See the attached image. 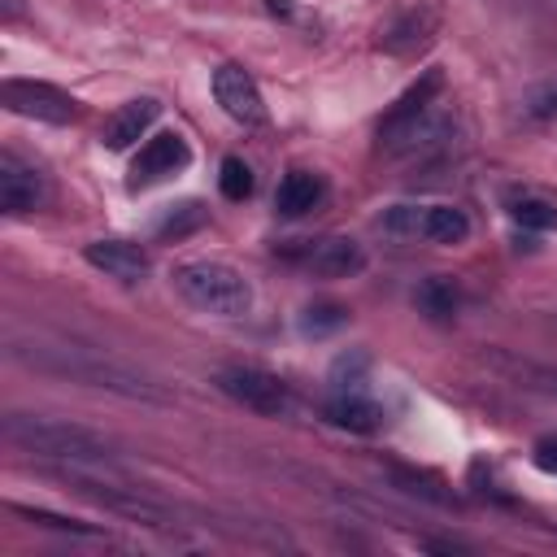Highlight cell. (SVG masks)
I'll return each instance as SVG.
<instances>
[{
    "label": "cell",
    "instance_id": "6da1fadb",
    "mask_svg": "<svg viewBox=\"0 0 557 557\" xmlns=\"http://www.w3.org/2000/svg\"><path fill=\"white\" fill-rule=\"evenodd\" d=\"M9 357L22 361V366H30V370L70 379V383H87V387L117 392V396H126V400L170 405V392H165L161 383H152L148 374H139V370H131L126 361L104 357V352H96V348L48 344V339H13V344H9Z\"/></svg>",
    "mask_w": 557,
    "mask_h": 557
},
{
    "label": "cell",
    "instance_id": "7a4b0ae2",
    "mask_svg": "<svg viewBox=\"0 0 557 557\" xmlns=\"http://www.w3.org/2000/svg\"><path fill=\"white\" fill-rule=\"evenodd\" d=\"M0 435L22 448V453H35V457H48V461H70V466H109L117 453L113 444L91 431V426H78V422H65V418H39V413H9L0 422Z\"/></svg>",
    "mask_w": 557,
    "mask_h": 557
},
{
    "label": "cell",
    "instance_id": "3957f363",
    "mask_svg": "<svg viewBox=\"0 0 557 557\" xmlns=\"http://www.w3.org/2000/svg\"><path fill=\"white\" fill-rule=\"evenodd\" d=\"M174 292L200 309V313H218V318H239L252 309V283L244 278V270L226 265V261H187L174 270Z\"/></svg>",
    "mask_w": 557,
    "mask_h": 557
},
{
    "label": "cell",
    "instance_id": "277c9868",
    "mask_svg": "<svg viewBox=\"0 0 557 557\" xmlns=\"http://www.w3.org/2000/svg\"><path fill=\"white\" fill-rule=\"evenodd\" d=\"M61 483H65L74 496H83V500H91V505H100V509H109V513H117V518H131V522H144V527H174V522H178V513H174L161 496H152V492H144V487L113 483V479L83 474V466H70V470L61 474Z\"/></svg>",
    "mask_w": 557,
    "mask_h": 557
},
{
    "label": "cell",
    "instance_id": "5b68a950",
    "mask_svg": "<svg viewBox=\"0 0 557 557\" xmlns=\"http://www.w3.org/2000/svg\"><path fill=\"white\" fill-rule=\"evenodd\" d=\"M213 383H218V392H222L226 400H235V405H244V409H252V413H261V418H283V413H292V405H296L292 387H287L278 374L261 370V366H244V361L222 366V370L213 374Z\"/></svg>",
    "mask_w": 557,
    "mask_h": 557
},
{
    "label": "cell",
    "instance_id": "8992f818",
    "mask_svg": "<svg viewBox=\"0 0 557 557\" xmlns=\"http://www.w3.org/2000/svg\"><path fill=\"white\" fill-rule=\"evenodd\" d=\"M383 231L426 244H461L470 235V218L457 205H392Z\"/></svg>",
    "mask_w": 557,
    "mask_h": 557
},
{
    "label": "cell",
    "instance_id": "52a82bcc",
    "mask_svg": "<svg viewBox=\"0 0 557 557\" xmlns=\"http://www.w3.org/2000/svg\"><path fill=\"white\" fill-rule=\"evenodd\" d=\"M0 104L17 117H35V122H52V126H65L74 122L78 113V100L52 83H39V78H4L0 83Z\"/></svg>",
    "mask_w": 557,
    "mask_h": 557
},
{
    "label": "cell",
    "instance_id": "ba28073f",
    "mask_svg": "<svg viewBox=\"0 0 557 557\" xmlns=\"http://www.w3.org/2000/svg\"><path fill=\"white\" fill-rule=\"evenodd\" d=\"M187 165H191V148H187V139L174 135V131H161V135L144 139L139 152L131 157L126 187H131V191L157 187V183H165L170 174H178V170H187Z\"/></svg>",
    "mask_w": 557,
    "mask_h": 557
},
{
    "label": "cell",
    "instance_id": "9c48e42d",
    "mask_svg": "<svg viewBox=\"0 0 557 557\" xmlns=\"http://www.w3.org/2000/svg\"><path fill=\"white\" fill-rule=\"evenodd\" d=\"M292 261H300L309 274L318 278H352L366 270V248L348 235H318V239H300V248H287Z\"/></svg>",
    "mask_w": 557,
    "mask_h": 557
},
{
    "label": "cell",
    "instance_id": "30bf717a",
    "mask_svg": "<svg viewBox=\"0 0 557 557\" xmlns=\"http://www.w3.org/2000/svg\"><path fill=\"white\" fill-rule=\"evenodd\" d=\"M213 100L222 104V113L239 126H261L265 122V100L261 87L252 83V74L244 65H218L213 70Z\"/></svg>",
    "mask_w": 557,
    "mask_h": 557
},
{
    "label": "cell",
    "instance_id": "8fae6325",
    "mask_svg": "<svg viewBox=\"0 0 557 557\" xmlns=\"http://www.w3.org/2000/svg\"><path fill=\"white\" fill-rule=\"evenodd\" d=\"M83 261H87L91 270H100L104 278H117V283H126V287L144 283L148 270H152L148 252H144L139 244H131V239H91V244L83 248Z\"/></svg>",
    "mask_w": 557,
    "mask_h": 557
},
{
    "label": "cell",
    "instance_id": "7c38bea8",
    "mask_svg": "<svg viewBox=\"0 0 557 557\" xmlns=\"http://www.w3.org/2000/svg\"><path fill=\"white\" fill-rule=\"evenodd\" d=\"M39 205H44V174L4 148L0 152V209L9 218H17V213H30Z\"/></svg>",
    "mask_w": 557,
    "mask_h": 557
},
{
    "label": "cell",
    "instance_id": "4fadbf2b",
    "mask_svg": "<svg viewBox=\"0 0 557 557\" xmlns=\"http://www.w3.org/2000/svg\"><path fill=\"white\" fill-rule=\"evenodd\" d=\"M440 91H444V70H422V74L396 96V104L383 113V122H379V139L405 131V126L418 122L426 109H435V104H440Z\"/></svg>",
    "mask_w": 557,
    "mask_h": 557
},
{
    "label": "cell",
    "instance_id": "5bb4252c",
    "mask_svg": "<svg viewBox=\"0 0 557 557\" xmlns=\"http://www.w3.org/2000/svg\"><path fill=\"white\" fill-rule=\"evenodd\" d=\"M157 113H161V104H157L152 96L126 100L122 109H113V113L104 117V126H100V144H104L109 152L131 148L135 139H144V135H148V126L157 122Z\"/></svg>",
    "mask_w": 557,
    "mask_h": 557
},
{
    "label": "cell",
    "instance_id": "9a60e30c",
    "mask_svg": "<svg viewBox=\"0 0 557 557\" xmlns=\"http://www.w3.org/2000/svg\"><path fill=\"white\" fill-rule=\"evenodd\" d=\"M483 366L492 374L509 379L513 387H527V392H540V396H557V366H544V361H531V357H518V352H505V348H487Z\"/></svg>",
    "mask_w": 557,
    "mask_h": 557
},
{
    "label": "cell",
    "instance_id": "2e32d148",
    "mask_svg": "<svg viewBox=\"0 0 557 557\" xmlns=\"http://www.w3.org/2000/svg\"><path fill=\"white\" fill-rule=\"evenodd\" d=\"M326 422L339 426V431H357V435H370L383 426V405L370 396V392H331L326 405H322Z\"/></svg>",
    "mask_w": 557,
    "mask_h": 557
},
{
    "label": "cell",
    "instance_id": "e0dca14e",
    "mask_svg": "<svg viewBox=\"0 0 557 557\" xmlns=\"http://www.w3.org/2000/svg\"><path fill=\"white\" fill-rule=\"evenodd\" d=\"M322 200H326V178L318 170H287L283 183H278V191H274V209L283 218H305Z\"/></svg>",
    "mask_w": 557,
    "mask_h": 557
},
{
    "label": "cell",
    "instance_id": "ac0fdd59",
    "mask_svg": "<svg viewBox=\"0 0 557 557\" xmlns=\"http://www.w3.org/2000/svg\"><path fill=\"white\" fill-rule=\"evenodd\" d=\"M505 213L522 231H553L557 226V196L548 187H509L505 191Z\"/></svg>",
    "mask_w": 557,
    "mask_h": 557
},
{
    "label": "cell",
    "instance_id": "d6986e66",
    "mask_svg": "<svg viewBox=\"0 0 557 557\" xmlns=\"http://www.w3.org/2000/svg\"><path fill=\"white\" fill-rule=\"evenodd\" d=\"M431 30H435L431 13L409 9V13H400L396 22H387V26L379 30V44H383L387 52H396V57H409V52H418V48L431 39Z\"/></svg>",
    "mask_w": 557,
    "mask_h": 557
},
{
    "label": "cell",
    "instance_id": "ffe728a7",
    "mask_svg": "<svg viewBox=\"0 0 557 557\" xmlns=\"http://www.w3.org/2000/svg\"><path fill=\"white\" fill-rule=\"evenodd\" d=\"M413 305H418L431 322H448V318L461 309V292H457V283H453V278L431 274V278H422V283H418Z\"/></svg>",
    "mask_w": 557,
    "mask_h": 557
},
{
    "label": "cell",
    "instance_id": "44dd1931",
    "mask_svg": "<svg viewBox=\"0 0 557 557\" xmlns=\"http://www.w3.org/2000/svg\"><path fill=\"white\" fill-rule=\"evenodd\" d=\"M344 322H348V305H339V300H313V305L300 309L296 331H300L305 339H326V335H335Z\"/></svg>",
    "mask_w": 557,
    "mask_h": 557
},
{
    "label": "cell",
    "instance_id": "7402d4cb",
    "mask_svg": "<svg viewBox=\"0 0 557 557\" xmlns=\"http://www.w3.org/2000/svg\"><path fill=\"white\" fill-rule=\"evenodd\" d=\"M387 474H392V483H396L400 492L422 496L426 505H457V496L444 487V479H435V474H426V470H413V466H387Z\"/></svg>",
    "mask_w": 557,
    "mask_h": 557
},
{
    "label": "cell",
    "instance_id": "603a6c76",
    "mask_svg": "<svg viewBox=\"0 0 557 557\" xmlns=\"http://www.w3.org/2000/svg\"><path fill=\"white\" fill-rule=\"evenodd\" d=\"M331 392H370V357L361 348H348L331 366Z\"/></svg>",
    "mask_w": 557,
    "mask_h": 557
},
{
    "label": "cell",
    "instance_id": "cb8c5ba5",
    "mask_svg": "<svg viewBox=\"0 0 557 557\" xmlns=\"http://www.w3.org/2000/svg\"><path fill=\"white\" fill-rule=\"evenodd\" d=\"M205 218H209V209H205L200 200H183V205H174V209L157 222V235H161V239H183V235L200 231Z\"/></svg>",
    "mask_w": 557,
    "mask_h": 557
},
{
    "label": "cell",
    "instance_id": "d4e9b609",
    "mask_svg": "<svg viewBox=\"0 0 557 557\" xmlns=\"http://www.w3.org/2000/svg\"><path fill=\"white\" fill-rule=\"evenodd\" d=\"M518 113H522V122H553L557 117V78L527 87L518 100Z\"/></svg>",
    "mask_w": 557,
    "mask_h": 557
},
{
    "label": "cell",
    "instance_id": "484cf974",
    "mask_svg": "<svg viewBox=\"0 0 557 557\" xmlns=\"http://www.w3.org/2000/svg\"><path fill=\"white\" fill-rule=\"evenodd\" d=\"M218 187H222L226 200H248L252 187H257V178H252V170H248L244 157H226L222 161V174H218Z\"/></svg>",
    "mask_w": 557,
    "mask_h": 557
},
{
    "label": "cell",
    "instance_id": "4316f807",
    "mask_svg": "<svg viewBox=\"0 0 557 557\" xmlns=\"http://www.w3.org/2000/svg\"><path fill=\"white\" fill-rule=\"evenodd\" d=\"M13 513L30 518L35 527H52V531H70V535H96V527L74 522V518H57V513H48V509H26V505H13Z\"/></svg>",
    "mask_w": 557,
    "mask_h": 557
},
{
    "label": "cell",
    "instance_id": "83f0119b",
    "mask_svg": "<svg viewBox=\"0 0 557 557\" xmlns=\"http://www.w3.org/2000/svg\"><path fill=\"white\" fill-rule=\"evenodd\" d=\"M531 457H535V466H540V470L557 474V435H544V440H535Z\"/></svg>",
    "mask_w": 557,
    "mask_h": 557
},
{
    "label": "cell",
    "instance_id": "f1b7e54d",
    "mask_svg": "<svg viewBox=\"0 0 557 557\" xmlns=\"http://www.w3.org/2000/svg\"><path fill=\"white\" fill-rule=\"evenodd\" d=\"M265 9H270L274 17H292V0H265Z\"/></svg>",
    "mask_w": 557,
    "mask_h": 557
},
{
    "label": "cell",
    "instance_id": "f546056e",
    "mask_svg": "<svg viewBox=\"0 0 557 557\" xmlns=\"http://www.w3.org/2000/svg\"><path fill=\"white\" fill-rule=\"evenodd\" d=\"M553 318H557V313H553Z\"/></svg>",
    "mask_w": 557,
    "mask_h": 557
}]
</instances>
